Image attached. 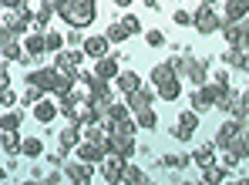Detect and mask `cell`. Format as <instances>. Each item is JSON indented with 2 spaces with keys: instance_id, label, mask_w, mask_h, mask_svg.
Returning <instances> with one entry per match:
<instances>
[{
  "instance_id": "obj_1",
  "label": "cell",
  "mask_w": 249,
  "mask_h": 185,
  "mask_svg": "<svg viewBox=\"0 0 249 185\" xmlns=\"http://www.w3.org/2000/svg\"><path fill=\"white\" fill-rule=\"evenodd\" d=\"M57 17L68 27L88 31L98 20V0H57Z\"/></svg>"
},
{
  "instance_id": "obj_2",
  "label": "cell",
  "mask_w": 249,
  "mask_h": 185,
  "mask_svg": "<svg viewBox=\"0 0 249 185\" xmlns=\"http://www.w3.org/2000/svg\"><path fill=\"white\" fill-rule=\"evenodd\" d=\"M209 57H192V54H182V67H178V78H189L196 88L209 81Z\"/></svg>"
},
{
  "instance_id": "obj_3",
  "label": "cell",
  "mask_w": 249,
  "mask_h": 185,
  "mask_svg": "<svg viewBox=\"0 0 249 185\" xmlns=\"http://www.w3.org/2000/svg\"><path fill=\"white\" fill-rule=\"evenodd\" d=\"M64 118H68V121H78V125H91V121H98V108H94L91 98H78V94H74L71 108L64 111Z\"/></svg>"
},
{
  "instance_id": "obj_4",
  "label": "cell",
  "mask_w": 249,
  "mask_h": 185,
  "mask_svg": "<svg viewBox=\"0 0 249 185\" xmlns=\"http://www.w3.org/2000/svg\"><path fill=\"white\" fill-rule=\"evenodd\" d=\"M192 27H196L199 34H215V31L222 27V14H215V7L199 3V10L192 14Z\"/></svg>"
},
{
  "instance_id": "obj_5",
  "label": "cell",
  "mask_w": 249,
  "mask_h": 185,
  "mask_svg": "<svg viewBox=\"0 0 249 185\" xmlns=\"http://www.w3.org/2000/svg\"><path fill=\"white\" fill-rule=\"evenodd\" d=\"M226 34V44L229 47H239V50H249V17L246 20H229L219 27Z\"/></svg>"
},
{
  "instance_id": "obj_6",
  "label": "cell",
  "mask_w": 249,
  "mask_h": 185,
  "mask_svg": "<svg viewBox=\"0 0 249 185\" xmlns=\"http://www.w3.org/2000/svg\"><path fill=\"white\" fill-rule=\"evenodd\" d=\"M61 168H64V179L74 182V185H91L94 182V165H91V162H81V158L71 162V158H68Z\"/></svg>"
},
{
  "instance_id": "obj_7",
  "label": "cell",
  "mask_w": 249,
  "mask_h": 185,
  "mask_svg": "<svg viewBox=\"0 0 249 185\" xmlns=\"http://www.w3.org/2000/svg\"><path fill=\"white\" fill-rule=\"evenodd\" d=\"M196 128H199V111H182L178 118H175V125H172V138L175 141H192L196 135Z\"/></svg>"
},
{
  "instance_id": "obj_8",
  "label": "cell",
  "mask_w": 249,
  "mask_h": 185,
  "mask_svg": "<svg viewBox=\"0 0 249 185\" xmlns=\"http://www.w3.org/2000/svg\"><path fill=\"white\" fill-rule=\"evenodd\" d=\"M159 98V91H155V84L148 81V84H142L138 91L124 94V104H128V111L131 115H138V111H145V108H152V101Z\"/></svg>"
},
{
  "instance_id": "obj_9",
  "label": "cell",
  "mask_w": 249,
  "mask_h": 185,
  "mask_svg": "<svg viewBox=\"0 0 249 185\" xmlns=\"http://www.w3.org/2000/svg\"><path fill=\"white\" fill-rule=\"evenodd\" d=\"M98 172H101V179H105V182L118 185V182H122V172H124V158L118 155V151H108V155L98 162Z\"/></svg>"
},
{
  "instance_id": "obj_10",
  "label": "cell",
  "mask_w": 249,
  "mask_h": 185,
  "mask_svg": "<svg viewBox=\"0 0 249 185\" xmlns=\"http://www.w3.org/2000/svg\"><path fill=\"white\" fill-rule=\"evenodd\" d=\"M57 78H61V71L54 67V64H44V67H34V71H27V84H37L41 91H54V84H57Z\"/></svg>"
},
{
  "instance_id": "obj_11",
  "label": "cell",
  "mask_w": 249,
  "mask_h": 185,
  "mask_svg": "<svg viewBox=\"0 0 249 185\" xmlns=\"http://www.w3.org/2000/svg\"><path fill=\"white\" fill-rule=\"evenodd\" d=\"M108 151H118L124 162H131V158L138 155L135 135H118V132H111V135H108Z\"/></svg>"
},
{
  "instance_id": "obj_12",
  "label": "cell",
  "mask_w": 249,
  "mask_h": 185,
  "mask_svg": "<svg viewBox=\"0 0 249 185\" xmlns=\"http://www.w3.org/2000/svg\"><path fill=\"white\" fill-rule=\"evenodd\" d=\"M101 81H115L118 78V71H122V61L115 57V54H105V57H98L94 61V67H91Z\"/></svg>"
},
{
  "instance_id": "obj_13",
  "label": "cell",
  "mask_w": 249,
  "mask_h": 185,
  "mask_svg": "<svg viewBox=\"0 0 249 185\" xmlns=\"http://www.w3.org/2000/svg\"><path fill=\"white\" fill-rule=\"evenodd\" d=\"M243 128H246V118H236V115H229V118L222 121V128H219V135L212 138V141H215V148H226V141L232 138V135H239Z\"/></svg>"
},
{
  "instance_id": "obj_14",
  "label": "cell",
  "mask_w": 249,
  "mask_h": 185,
  "mask_svg": "<svg viewBox=\"0 0 249 185\" xmlns=\"http://www.w3.org/2000/svg\"><path fill=\"white\" fill-rule=\"evenodd\" d=\"M61 115V108H57V101H54V94H44L41 101L34 104V118L41 121V125H51L54 118Z\"/></svg>"
},
{
  "instance_id": "obj_15",
  "label": "cell",
  "mask_w": 249,
  "mask_h": 185,
  "mask_svg": "<svg viewBox=\"0 0 249 185\" xmlns=\"http://www.w3.org/2000/svg\"><path fill=\"white\" fill-rule=\"evenodd\" d=\"M84 54L91 57V61H98V57H105L108 50H111V41L105 37V34H91V37H84Z\"/></svg>"
},
{
  "instance_id": "obj_16",
  "label": "cell",
  "mask_w": 249,
  "mask_h": 185,
  "mask_svg": "<svg viewBox=\"0 0 249 185\" xmlns=\"http://www.w3.org/2000/svg\"><path fill=\"white\" fill-rule=\"evenodd\" d=\"M0 24H3L7 31H14V34H27V24H31V17H27L24 10H3Z\"/></svg>"
},
{
  "instance_id": "obj_17",
  "label": "cell",
  "mask_w": 249,
  "mask_h": 185,
  "mask_svg": "<svg viewBox=\"0 0 249 185\" xmlns=\"http://www.w3.org/2000/svg\"><path fill=\"white\" fill-rule=\"evenodd\" d=\"M111 84H115V91L124 98V94H131V91L142 88V78H138V71H118V78H115Z\"/></svg>"
},
{
  "instance_id": "obj_18",
  "label": "cell",
  "mask_w": 249,
  "mask_h": 185,
  "mask_svg": "<svg viewBox=\"0 0 249 185\" xmlns=\"http://www.w3.org/2000/svg\"><path fill=\"white\" fill-rule=\"evenodd\" d=\"M199 182H202V185H219V182H232V172H229L226 165H215V162H212V165H206V168H202V179H199Z\"/></svg>"
},
{
  "instance_id": "obj_19",
  "label": "cell",
  "mask_w": 249,
  "mask_h": 185,
  "mask_svg": "<svg viewBox=\"0 0 249 185\" xmlns=\"http://www.w3.org/2000/svg\"><path fill=\"white\" fill-rule=\"evenodd\" d=\"M246 17H249L246 0H226V7H222V24H229V20H246Z\"/></svg>"
},
{
  "instance_id": "obj_20",
  "label": "cell",
  "mask_w": 249,
  "mask_h": 185,
  "mask_svg": "<svg viewBox=\"0 0 249 185\" xmlns=\"http://www.w3.org/2000/svg\"><path fill=\"white\" fill-rule=\"evenodd\" d=\"M0 57L3 61H20L24 57V44H20V34H10L3 44H0Z\"/></svg>"
},
{
  "instance_id": "obj_21",
  "label": "cell",
  "mask_w": 249,
  "mask_h": 185,
  "mask_svg": "<svg viewBox=\"0 0 249 185\" xmlns=\"http://www.w3.org/2000/svg\"><path fill=\"white\" fill-rule=\"evenodd\" d=\"M20 125H24V111L20 108H7L0 115V132H20Z\"/></svg>"
},
{
  "instance_id": "obj_22",
  "label": "cell",
  "mask_w": 249,
  "mask_h": 185,
  "mask_svg": "<svg viewBox=\"0 0 249 185\" xmlns=\"http://www.w3.org/2000/svg\"><path fill=\"white\" fill-rule=\"evenodd\" d=\"M20 44H24V54H34V57H41L47 54V47H44V34H20Z\"/></svg>"
},
{
  "instance_id": "obj_23",
  "label": "cell",
  "mask_w": 249,
  "mask_h": 185,
  "mask_svg": "<svg viewBox=\"0 0 249 185\" xmlns=\"http://www.w3.org/2000/svg\"><path fill=\"white\" fill-rule=\"evenodd\" d=\"M155 91H159V101H178L182 98V78H172L165 84H159Z\"/></svg>"
},
{
  "instance_id": "obj_24",
  "label": "cell",
  "mask_w": 249,
  "mask_h": 185,
  "mask_svg": "<svg viewBox=\"0 0 249 185\" xmlns=\"http://www.w3.org/2000/svg\"><path fill=\"white\" fill-rule=\"evenodd\" d=\"M57 141H61V148H68V151H71V148H74V145L81 141V125H78V121H71L68 128H61Z\"/></svg>"
},
{
  "instance_id": "obj_25",
  "label": "cell",
  "mask_w": 249,
  "mask_h": 185,
  "mask_svg": "<svg viewBox=\"0 0 249 185\" xmlns=\"http://www.w3.org/2000/svg\"><path fill=\"white\" fill-rule=\"evenodd\" d=\"M192 162L199 165V168H206L215 162V141H206V145H199L196 151H192Z\"/></svg>"
},
{
  "instance_id": "obj_26",
  "label": "cell",
  "mask_w": 249,
  "mask_h": 185,
  "mask_svg": "<svg viewBox=\"0 0 249 185\" xmlns=\"http://www.w3.org/2000/svg\"><path fill=\"white\" fill-rule=\"evenodd\" d=\"M122 182H124V185H145V182H148V175H145V168H138V165H131V162H124Z\"/></svg>"
},
{
  "instance_id": "obj_27",
  "label": "cell",
  "mask_w": 249,
  "mask_h": 185,
  "mask_svg": "<svg viewBox=\"0 0 249 185\" xmlns=\"http://www.w3.org/2000/svg\"><path fill=\"white\" fill-rule=\"evenodd\" d=\"M172 78H178V74H175V67H172L168 61H162V64H155V67H152V84H155V88H159V84H165V81H172Z\"/></svg>"
},
{
  "instance_id": "obj_28",
  "label": "cell",
  "mask_w": 249,
  "mask_h": 185,
  "mask_svg": "<svg viewBox=\"0 0 249 185\" xmlns=\"http://www.w3.org/2000/svg\"><path fill=\"white\" fill-rule=\"evenodd\" d=\"M20 155H27L31 162H37L44 155V141L41 138H20Z\"/></svg>"
},
{
  "instance_id": "obj_29",
  "label": "cell",
  "mask_w": 249,
  "mask_h": 185,
  "mask_svg": "<svg viewBox=\"0 0 249 185\" xmlns=\"http://www.w3.org/2000/svg\"><path fill=\"white\" fill-rule=\"evenodd\" d=\"M135 121H138V128L155 132V128H159V111H155V108H145V111H138V115H135Z\"/></svg>"
},
{
  "instance_id": "obj_30",
  "label": "cell",
  "mask_w": 249,
  "mask_h": 185,
  "mask_svg": "<svg viewBox=\"0 0 249 185\" xmlns=\"http://www.w3.org/2000/svg\"><path fill=\"white\" fill-rule=\"evenodd\" d=\"M0 148L7 155H17L20 151V132H0Z\"/></svg>"
},
{
  "instance_id": "obj_31",
  "label": "cell",
  "mask_w": 249,
  "mask_h": 185,
  "mask_svg": "<svg viewBox=\"0 0 249 185\" xmlns=\"http://www.w3.org/2000/svg\"><path fill=\"white\" fill-rule=\"evenodd\" d=\"M44 47H47V54H57V50H64V34H57V31H44Z\"/></svg>"
},
{
  "instance_id": "obj_32",
  "label": "cell",
  "mask_w": 249,
  "mask_h": 185,
  "mask_svg": "<svg viewBox=\"0 0 249 185\" xmlns=\"http://www.w3.org/2000/svg\"><path fill=\"white\" fill-rule=\"evenodd\" d=\"M44 94H47V91H41L37 84H27V88H24V94H20V104H24V108H34Z\"/></svg>"
},
{
  "instance_id": "obj_33",
  "label": "cell",
  "mask_w": 249,
  "mask_h": 185,
  "mask_svg": "<svg viewBox=\"0 0 249 185\" xmlns=\"http://www.w3.org/2000/svg\"><path fill=\"white\" fill-rule=\"evenodd\" d=\"M189 162H192V155H165V158H162V165H165V168H178V172H182Z\"/></svg>"
},
{
  "instance_id": "obj_34",
  "label": "cell",
  "mask_w": 249,
  "mask_h": 185,
  "mask_svg": "<svg viewBox=\"0 0 249 185\" xmlns=\"http://www.w3.org/2000/svg\"><path fill=\"white\" fill-rule=\"evenodd\" d=\"M239 57H243V50H239V47H226V50H222V64H226V67H232V71L239 67Z\"/></svg>"
},
{
  "instance_id": "obj_35",
  "label": "cell",
  "mask_w": 249,
  "mask_h": 185,
  "mask_svg": "<svg viewBox=\"0 0 249 185\" xmlns=\"http://www.w3.org/2000/svg\"><path fill=\"white\" fill-rule=\"evenodd\" d=\"M44 158H47V162H51L54 168H61V165H64V162L71 158V151H68V148H57V151H44Z\"/></svg>"
},
{
  "instance_id": "obj_36",
  "label": "cell",
  "mask_w": 249,
  "mask_h": 185,
  "mask_svg": "<svg viewBox=\"0 0 249 185\" xmlns=\"http://www.w3.org/2000/svg\"><path fill=\"white\" fill-rule=\"evenodd\" d=\"M118 24L124 27V34H128V37H135V34H142V24H138V17H131V14H124V17L118 20Z\"/></svg>"
},
{
  "instance_id": "obj_37",
  "label": "cell",
  "mask_w": 249,
  "mask_h": 185,
  "mask_svg": "<svg viewBox=\"0 0 249 185\" xmlns=\"http://www.w3.org/2000/svg\"><path fill=\"white\" fill-rule=\"evenodd\" d=\"M105 37H108L111 44H124V37H128V34H124V27H122V24L115 20V24H111V27L105 31Z\"/></svg>"
},
{
  "instance_id": "obj_38",
  "label": "cell",
  "mask_w": 249,
  "mask_h": 185,
  "mask_svg": "<svg viewBox=\"0 0 249 185\" xmlns=\"http://www.w3.org/2000/svg\"><path fill=\"white\" fill-rule=\"evenodd\" d=\"M17 101H20V94L14 88H0V108H17Z\"/></svg>"
},
{
  "instance_id": "obj_39",
  "label": "cell",
  "mask_w": 249,
  "mask_h": 185,
  "mask_svg": "<svg viewBox=\"0 0 249 185\" xmlns=\"http://www.w3.org/2000/svg\"><path fill=\"white\" fill-rule=\"evenodd\" d=\"M145 44L148 47H165V34H162L159 27H152V31H145Z\"/></svg>"
},
{
  "instance_id": "obj_40",
  "label": "cell",
  "mask_w": 249,
  "mask_h": 185,
  "mask_svg": "<svg viewBox=\"0 0 249 185\" xmlns=\"http://www.w3.org/2000/svg\"><path fill=\"white\" fill-rule=\"evenodd\" d=\"M64 44H68V47H81V44H84L81 31H78V27H68V34H64Z\"/></svg>"
},
{
  "instance_id": "obj_41",
  "label": "cell",
  "mask_w": 249,
  "mask_h": 185,
  "mask_svg": "<svg viewBox=\"0 0 249 185\" xmlns=\"http://www.w3.org/2000/svg\"><path fill=\"white\" fill-rule=\"evenodd\" d=\"M172 20H175L178 27H192V14H189V10H182V7H175V14H172Z\"/></svg>"
},
{
  "instance_id": "obj_42",
  "label": "cell",
  "mask_w": 249,
  "mask_h": 185,
  "mask_svg": "<svg viewBox=\"0 0 249 185\" xmlns=\"http://www.w3.org/2000/svg\"><path fill=\"white\" fill-rule=\"evenodd\" d=\"M209 81H215V84H232V67H222V71H212V78Z\"/></svg>"
},
{
  "instance_id": "obj_43",
  "label": "cell",
  "mask_w": 249,
  "mask_h": 185,
  "mask_svg": "<svg viewBox=\"0 0 249 185\" xmlns=\"http://www.w3.org/2000/svg\"><path fill=\"white\" fill-rule=\"evenodd\" d=\"M61 182H68V179H64V168H51V172L44 175V185H61Z\"/></svg>"
},
{
  "instance_id": "obj_44",
  "label": "cell",
  "mask_w": 249,
  "mask_h": 185,
  "mask_svg": "<svg viewBox=\"0 0 249 185\" xmlns=\"http://www.w3.org/2000/svg\"><path fill=\"white\" fill-rule=\"evenodd\" d=\"M0 88H10V61L0 64Z\"/></svg>"
},
{
  "instance_id": "obj_45",
  "label": "cell",
  "mask_w": 249,
  "mask_h": 185,
  "mask_svg": "<svg viewBox=\"0 0 249 185\" xmlns=\"http://www.w3.org/2000/svg\"><path fill=\"white\" fill-rule=\"evenodd\" d=\"M236 71H243V74H249V50H243V57H239V67Z\"/></svg>"
},
{
  "instance_id": "obj_46",
  "label": "cell",
  "mask_w": 249,
  "mask_h": 185,
  "mask_svg": "<svg viewBox=\"0 0 249 185\" xmlns=\"http://www.w3.org/2000/svg\"><path fill=\"white\" fill-rule=\"evenodd\" d=\"M20 3H24V0H0L3 10H20Z\"/></svg>"
},
{
  "instance_id": "obj_47",
  "label": "cell",
  "mask_w": 249,
  "mask_h": 185,
  "mask_svg": "<svg viewBox=\"0 0 249 185\" xmlns=\"http://www.w3.org/2000/svg\"><path fill=\"white\" fill-rule=\"evenodd\" d=\"M31 182H44V172H41V168H37V165L31 168Z\"/></svg>"
},
{
  "instance_id": "obj_48",
  "label": "cell",
  "mask_w": 249,
  "mask_h": 185,
  "mask_svg": "<svg viewBox=\"0 0 249 185\" xmlns=\"http://www.w3.org/2000/svg\"><path fill=\"white\" fill-rule=\"evenodd\" d=\"M115 7H122V10H128V7H131V0H115Z\"/></svg>"
},
{
  "instance_id": "obj_49",
  "label": "cell",
  "mask_w": 249,
  "mask_h": 185,
  "mask_svg": "<svg viewBox=\"0 0 249 185\" xmlns=\"http://www.w3.org/2000/svg\"><path fill=\"white\" fill-rule=\"evenodd\" d=\"M145 3H148V7H152V10H159V0H145Z\"/></svg>"
},
{
  "instance_id": "obj_50",
  "label": "cell",
  "mask_w": 249,
  "mask_h": 185,
  "mask_svg": "<svg viewBox=\"0 0 249 185\" xmlns=\"http://www.w3.org/2000/svg\"><path fill=\"white\" fill-rule=\"evenodd\" d=\"M246 98H249V84H246Z\"/></svg>"
},
{
  "instance_id": "obj_51",
  "label": "cell",
  "mask_w": 249,
  "mask_h": 185,
  "mask_svg": "<svg viewBox=\"0 0 249 185\" xmlns=\"http://www.w3.org/2000/svg\"><path fill=\"white\" fill-rule=\"evenodd\" d=\"M175 3H182V0H175Z\"/></svg>"
},
{
  "instance_id": "obj_52",
  "label": "cell",
  "mask_w": 249,
  "mask_h": 185,
  "mask_svg": "<svg viewBox=\"0 0 249 185\" xmlns=\"http://www.w3.org/2000/svg\"><path fill=\"white\" fill-rule=\"evenodd\" d=\"M246 158H249V155H246Z\"/></svg>"
}]
</instances>
